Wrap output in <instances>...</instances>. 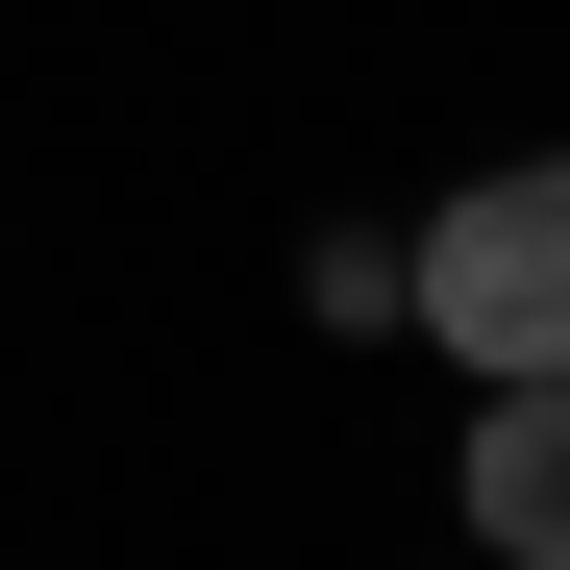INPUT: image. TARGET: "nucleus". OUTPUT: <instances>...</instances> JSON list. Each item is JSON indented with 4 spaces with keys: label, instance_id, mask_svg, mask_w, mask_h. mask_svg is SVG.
Here are the masks:
<instances>
[{
    "label": "nucleus",
    "instance_id": "nucleus-1",
    "mask_svg": "<svg viewBox=\"0 0 570 570\" xmlns=\"http://www.w3.org/2000/svg\"><path fill=\"white\" fill-rule=\"evenodd\" d=\"M397 298H422V347H471V372H570V149H497V174L397 248Z\"/></svg>",
    "mask_w": 570,
    "mask_h": 570
},
{
    "label": "nucleus",
    "instance_id": "nucleus-2",
    "mask_svg": "<svg viewBox=\"0 0 570 570\" xmlns=\"http://www.w3.org/2000/svg\"><path fill=\"white\" fill-rule=\"evenodd\" d=\"M471 546L570 570V372H471Z\"/></svg>",
    "mask_w": 570,
    "mask_h": 570
}]
</instances>
